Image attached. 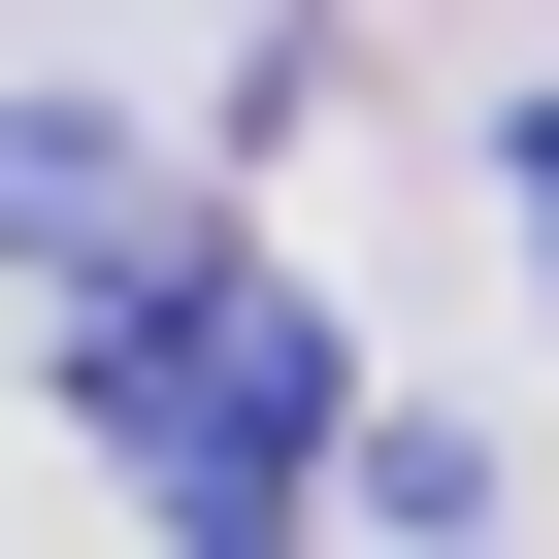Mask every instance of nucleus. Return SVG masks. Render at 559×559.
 Segmentation results:
<instances>
[{
  "label": "nucleus",
  "mask_w": 559,
  "mask_h": 559,
  "mask_svg": "<svg viewBox=\"0 0 559 559\" xmlns=\"http://www.w3.org/2000/svg\"><path fill=\"white\" fill-rule=\"evenodd\" d=\"M99 230H165V165L67 132V99H0V263H99Z\"/></svg>",
  "instance_id": "2"
},
{
  "label": "nucleus",
  "mask_w": 559,
  "mask_h": 559,
  "mask_svg": "<svg viewBox=\"0 0 559 559\" xmlns=\"http://www.w3.org/2000/svg\"><path fill=\"white\" fill-rule=\"evenodd\" d=\"M330 395H362V330H330L263 230H198V198H165V230H99V263H67V428H99L165 526H297V493H330Z\"/></svg>",
  "instance_id": "1"
},
{
  "label": "nucleus",
  "mask_w": 559,
  "mask_h": 559,
  "mask_svg": "<svg viewBox=\"0 0 559 559\" xmlns=\"http://www.w3.org/2000/svg\"><path fill=\"white\" fill-rule=\"evenodd\" d=\"M493 198H526V263H559V99H526V132H493Z\"/></svg>",
  "instance_id": "3"
}]
</instances>
